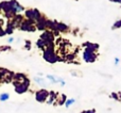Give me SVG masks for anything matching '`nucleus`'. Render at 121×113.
Instances as JSON below:
<instances>
[{
	"instance_id": "0eeeda50",
	"label": "nucleus",
	"mask_w": 121,
	"mask_h": 113,
	"mask_svg": "<svg viewBox=\"0 0 121 113\" xmlns=\"http://www.w3.org/2000/svg\"><path fill=\"white\" fill-rule=\"evenodd\" d=\"M97 58H98L97 52L91 51V50H88V49H84L83 60L85 61L86 63H95L97 61Z\"/></svg>"
},
{
	"instance_id": "a878e982",
	"label": "nucleus",
	"mask_w": 121,
	"mask_h": 113,
	"mask_svg": "<svg viewBox=\"0 0 121 113\" xmlns=\"http://www.w3.org/2000/svg\"><path fill=\"white\" fill-rule=\"evenodd\" d=\"M4 35H6L5 30L2 29V28H0V36H4Z\"/></svg>"
},
{
	"instance_id": "9b49d317",
	"label": "nucleus",
	"mask_w": 121,
	"mask_h": 113,
	"mask_svg": "<svg viewBox=\"0 0 121 113\" xmlns=\"http://www.w3.org/2000/svg\"><path fill=\"white\" fill-rule=\"evenodd\" d=\"M83 46L85 47V49H88V50H91L97 52L99 49V45L98 44H95V43H90V42H86L83 44Z\"/></svg>"
},
{
	"instance_id": "1a4fd4ad",
	"label": "nucleus",
	"mask_w": 121,
	"mask_h": 113,
	"mask_svg": "<svg viewBox=\"0 0 121 113\" xmlns=\"http://www.w3.org/2000/svg\"><path fill=\"white\" fill-rule=\"evenodd\" d=\"M46 23H47V18H45L44 16L42 17V18L39 19V20H37L35 23V27L37 30H47V27H46Z\"/></svg>"
},
{
	"instance_id": "f3484780",
	"label": "nucleus",
	"mask_w": 121,
	"mask_h": 113,
	"mask_svg": "<svg viewBox=\"0 0 121 113\" xmlns=\"http://www.w3.org/2000/svg\"><path fill=\"white\" fill-rule=\"evenodd\" d=\"M66 100H67V96H66L65 94H62V95H60V99L57 100V105H59V106H63V105H65Z\"/></svg>"
},
{
	"instance_id": "c85d7f7f",
	"label": "nucleus",
	"mask_w": 121,
	"mask_h": 113,
	"mask_svg": "<svg viewBox=\"0 0 121 113\" xmlns=\"http://www.w3.org/2000/svg\"><path fill=\"white\" fill-rule=\"evenodd\" d=\"M8 42L9 43H13V42H14V38H12V36H11V38H9Z\"/></svg>"
},
{
	"instance_id": "2eb2a0df",
	"label": "nucleus",
	"mask_w": 121,
	"mask_h": 113,
	"mask_svg": "<svg viewBox=\"0 0 121 113\" xmlns=\"http://www.w3.org/2000/svg\"><path fill=\"white\" fill-rule=\"evenodd\" d=\"M46 78H47V79H48L50 82H52V83H57V82H60V79H62V78L55 77V76H53V75H47Z\"/></svg>"
},
{
	"instance_id": "20e7f679",
	"label": "nucleus",
	"mask_w": 121,
	"mask_h": 113,
	"mask_svg": "<svg viewBox=\"0 0 121 113\" xmlns=\"http://www.w3.org/2000/svg\"><path fill=\"white\" fill-rule=\"evenodd\" d=\"M40 40H43L45 43H46V48L49 46H52L54 45V34H53L52 31L50 30H45L42 34H40Z\"/></svg>"
},
{
	"instance_id": "423d86ee",
	"label": "nucleus",
	"mask_w": 121,
	"mask_h": 113,
	"mask_svg": "<svg viewBox=\"0 0 121 113\" xmlns=\"http://www.w3.org/2000/svg\"><path fill=\"white\" fill-rule=\"evenodd\" d=\"M48 97H49V91H47L46 89H40V90L35 92L36 101H38V103H40V104L46 103Z\"/></svg>"
},
{
	"instance_id": "ddd939ff",
	"label": "nucleus",
	"mask_w": 121,
	"mask_h": 113,
	"mask_svg": "<svg viewBox=\"0 0 121 113\" xmlns=\"http://www.w3.org/2000/svg\"><path fill=\"white\" fill-rule=\"evenodd\" d=\"M34 81H35L38 85L43 86V88H46L47 84H48L46 82V79H44L43 77H35V78H34Z\"/></svg>"
},
{
	"instance_id": "f257e3e1",
	"label": "nucleus",
	"mask_w": 121,
	"mask_h": 113,
	"mask_svg": "<svg viewBox=\"0 0 121 113\" xmlns=\"http://www.w3.org/2000/svg\"><path fill=\"white\" fill-rule=\"evenodd\" d=\"M43 58H44L45 61H47V62L50 63V64H54V63H56V62H59V61L62 60V59L55 53L54 45L49 46L45 49L44 52H43Z\"/></svg>"
},
{
	"instance_id": "412c9836",
	"label": "nucleus",
	"mask_w": 121,
	"mask_h": 113,
	"mask_svg": "<svg viewBox=\"0 0 121 113\" xmlns=\"http://www.w3.org/2000/svg\"><path fill=\"white\" fill-rule=\"evenodd\" d=\"M4 30H5V33L6 34H12L13 32H14V28H13L12 26H10V25H8V27H6Z\"/></svg>"
},
{
	"instance_id": "6ab92c4d",
	"label": "nucleus",
	"mask_w": 121,
	"mask_h": 113,
	"mask_svg": "<svg viewBox=\"0 0 121 113\" xmlns=\"http://www.w3.org/2000/svg\"><path fill=\"white\" fill-rule=\"evenodd\" d=\"M121 28V19H119V20H116L115 23H114L113 27H112V29L113 30H116V29H120Z\"/></svg>"
},
{
	"instance_id": "aec40b11",
	"label": "nucleus",
	"mask_w": 121,
	"mask_h": 113,
	"mask_svg": "<svg viewBox=\"0 0 121 113\" xmlns=\"http://www.w3.org/2000/svg\"><path fill=\"white\" fill-rule=\"evenodd\" d=\"M75 103V99L74 98H70V99H67L66 103H65V107L66 108H69L71 105H73V104Z\"/></svg>"
},
{
	"instance_id": "f03ea898",
	"label": "nucleus",
	"mask_w": 121,
	"mask_h": 113,
	"mask_svg": "<svg viewBox=\"0 0 121 113\" xmlns=\"http://www.w3.org/2000/svg\"><path fill=\"white\" fill-rule=\"evenodd\" d=\"M13 85H14L15 92L17 94H23L26 93L30 88V79L27 78L23 82H16V81H12Z\"/></svg>"
},
{
	"instance_id": "a211bd4d",
	"label": "nucleus",
	"mask_w": 121,
	"mask_h": 113,
	"mask_svg": "<svg viewBox=\"0 0 121 113\" xmlns=\"http://www.w3.org/2000/svg\"><path fill=\"white\" fill-rule=\"evenodd\" d=\"M10 98V94L9 93H1L0 94V101H6Z\"/></svg>"
},
{
	"instance_id": "dca6fc26",
	"label": "nucleus",
	"mask_w": 121,
	"mask_h": 113,
	"mask_svg": "<svg viewBox=\"0 0 121 113\" xmlns=\"http://www.w3.org/2000/svg\"><path fill=\"white\" fill-rule=\"evenodd\" d=\"M36 46H37V48L42 49V50L44 51L45 49H46V43L39 38V40H37V42H36Z\"/></svg>"
},
{
	"instance_id": "f8f14e48",
	"label": "nucleus",
	"mask_w": 121,
	"mask_h": 113,
	"mask_svg": "<svg viewBox=\"0 0 121 113\" xmlns=\"http://www.w3.org/2000/svg\"><path fill=\"white\" fill-rule=\"evenodd\" d=\"M27 76L25 74H21V73H16L14 74V77H13V81H16V82H23L26 79H27Z\"/></svg>"
},
{
	"instance_id": "b1692460",
	"label": "nucleus",
	"mask_w": 121,
	"mask_h": 113,
	"mask_svg": "<svg viewBox=\"0 0 121 113\" xmlns=\"http://www.w3.org/2000/svg\"><path fill=\"white\" fill-rule=\"evenodd\" d=\"M81 113H96V110L95 109H90V110H84Z\"/></svg>"
},
{
	"instance_id": "393cba45",
	"label": "nucleus",
	"mask_w": 121,
	"mask_h": 113,
	"mask_svg": "<svg viewBox=\"0 0 121 113\" xmlns=\"http://www.w3.org/2000/svg\"><path fill=\"white\" fill-rule=\"evenodd\" d=\"M111 97H113V98L116 99V100H119V96H118V94H116V93H112Z\"/></svg>"
},
{
	"instance_id": "39448f33",
	"label": "nucleus",
	"mask_w": 121,
	"mask_h": 113,
	"mask_svg": "<svg viewBox=\"0 0 121 113\" xmlns=\"http://www.w3.org/2000/svg\"><path fill=\"white\" fill-rule=\"evenodd\" d=\"M18 28L21 31H28V32H34L36 30L35 23L32 20H29V19H23Z\"/></svg>"
},
{
	"instance_id": "bb28decb",
	"label": "nucleus",
	"mask_w": 121,
	"mask_h": 113,
	"mask_svg": "<svg viewBox=\"0 0 121 113\" xmlns=\"http://www.w3.org/2000/svg\"><path fill=\"white\" fill-rule=\"evenodd\" d=\"M114 61H115V65H118L119 64V62H120V59L119 58H115V60Z\"/></svg>"
},
{
	"instance_id": "cd10ccee",
	"label": "nucleus",
	"mask_w": 121,
	"mask_h": 113,
	"mask_svg": "<svg viewBox=\"0 0 121 113\" xmlns=\"http://www.w3.org/2000/svg\"><path fill=\"white\" fill-rule=\"evenodd\" d=\"M112 2H115V3H118V4H121V0H109Z\"/></svg>"
},
{
	"instance_id": "5701e85b",
	"label": "nucleus",
	"mask_w": 121,
	"mask_h": 113,
	"mask_svg": "<svg viewBox=\"0 0 121 113\" xmlns=\"http://www.w3.org/2000/svg\"><path fill=\"white\" fill-rule=\"evenodd\" d=\"M75 56L74 55H67L66 56V61H71V60H73Z\"/></svg>"
},
{
	"instance_id": "4468645a",
	"label": "nucleus",
	"mask_w": 121,
	"mask_h": 113,
	"mask_svg": "<svg viewBox=\"0 0 121 113\" xmlns=\"http://www.w3.org/2000/svg\"><path fill=\"white\" fill-rule=\"evenodd\" d=\"M69 29V27L64 23H59L57 21V31L59 32H66Z\"/></svg>"
},
{
	"instance_id": "7ed1b4c3",
	"label": "nucleus",
	"mask_w": 121,
	"mask_h": 113,
	"mask_svg": "<svg viewBox=\"0 0 121 113\" xmlns=\"http://www.w3.org/2000/svg\"><path fill=\"white\" fill-rule=\"evenodd\" d=\"M25 16L29 20L36 23L37 20H39L42 18L43 15L37 9H29V10H25Z\"/></svg>"
},
{
	"instance_id": "4be33fe9",
	"label": "nucleus",
	"mask_w": 121,
	"mask_h": 113,
	"mask_svg": "<svg viewBox=\"0 0 121 113\" xmlns=\"http://www.w3.org/2000/svg\"><path fill=\"white\" fill-rule=\"evenodd\" d=\"M26 49H28V50H30L31 49V42L30 41H26V46H25Z\"/></svg>"
},
{
	"instance_id": "9d476101",
	"label": "nucleus",
	"mask_w": 121,
	"mask_h": 113,
	"mask_svg": "<svg viewBox=\"0 0 121 113\" xmlns=\"http://www.w3.org/2000/svg\"><path fill=\"white\" fill-rule=\"evenodd\" d=\"M57 96H59V94H57L56 92H54V91H50V92H49V97H48V99H47L46 103L48 104V105L55 104V100L57 99Z\"/></svg>"
},
{
	"instance_id": "7c9ffc66",
	"label": "nucleus",
	"mask_w": 121,
	"mask_h": 113,
	"mask_svg": "<svg viewBox=\"0 0 121 113\" xmlns=\"http://www.w3.org/2000/svg\"><path fill=\"white\" fill-rule=\"evenodd\" d=\"M0 11H1V10H0Z\"/></svg>"
},
{
	"instance_id": "6e6552de",
	"label": "nucleus",
	"mask_w": 121,
	"mask_h": 113,
	"mask_svg": "<svg viewBox=\"0 0 121 113\" xmlns=\"http://www.w3.org/2000/svg\"><path fill=\"white\" fill-rule=\"evenodd\" d=\"M11 3H12V12L14 15H17L25 11V8L20 3H18L16 0H11Z\"/></svg>"
},
{
	"instance_id": "c756f323",
	"label": "nucleus",
	"mask_w": 121,
	"mask_h": 113,
	"mask_svg": "<svg viewBox=\"0 0 121 113\" xmlns=\"http://www.w3.org/2000/svg\"><path fill=\"white\" fill-rule=\"evenodd\" d=\"M60 85H62V86H64V85H65V81H64V80H63V79H60Z\"/></svg>"
}]
</instances>
